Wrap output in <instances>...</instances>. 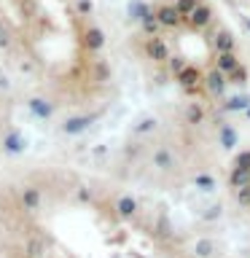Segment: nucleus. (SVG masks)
Returning <instances> with one entry per match:
<instances>
[{
  "mask_svg": "<svg viewBox=\"0 0 250 258\" xmlns=\"http://www.w3.org/2000/svg\"><path fill=\"white\" fill-rule=\"evenodd\" d=\"M250 108V97H245V94H237V97H229V100L223 102V110H247Z\"/></svg>",
  "mask_w": 250,
  "mask_h": 258,
  "instance_id": "19",
  "label": "nucleus"
},
{
  "mask_svg": "<svg viewBox=\"0 0 250 258\" xmlns=\"http://www.w3.org/2000/svg\"><path fill=\"white\" fill-rule=\"evenodd\" d=\"M159 126V121L153 118V116H145V118H140L135 124V135H148V132H153V129Z\"/></svg>",
  "mask_w": 250,
  "mask_h": 258,
  "instance_id": "23",
  "label": "nucleus"
},
{
  "mask_svg": "<svg viewBox=\"0 0 250 258\" xmlns=\"http://www.w3.org/2000/svg\"><path fill=\"white\" fill-rule=\"evenodd\" d=\"M229 185L231 188H245V185H250V169H242V167H234L229 172Z\"/></svg>",
  "mask_w": 250,
  "mask_h": 258,
  "instance_id": "15",
  "label": "nucleus"
},
{
  "mask_svg": "<svg viewBox=\"0 0 250 258\" xmlns=\"http://www.w3.org/2000/svg\"><path fill=\"white\" fill-rule=\"evenodd\" d=\"M143 51H145V56H148L151 62H156V64H167V59H169V46H167V40L159 38V35L145 40Z\"/></svg>",
  "mask_w": 250,
  "mask_h": 258,
  "instance_id": "1",
  "label": "nucleus"
},
{
  "mask_svg": "<svg viewBox=\"0 0 250 258\" xmlns=\"http://www.w3.org/2000/svg\"><path fill=\"white\" fill-rule=\"evenodd\" d=\"M113 207H116V213L121 218H135L137 213H140V205H137V199L132 197V194H118Z\"/></svg>",
  "mask_w": 250,
  "mask_h": 258,
  "instance_id": "9",
  "label": "nucleus"
},
{
  "mask_svg": "<svg viewBox=\"0 0 250 258\" xmlns=\"http://www.w3.org/2000/svg\"><path fill=\"white\" fill-rule=\"evenodd\" d=\"M167 64H169V73H172V76L177 78V76H180V73L185 70V64H189V62H185L183 56H169Z\"/></svg>",
  "mask_w": 250,
  "mask_h": 258,
  "instance_id": "26",
  "label": "nucleus"
},
{
  "mask_svg": "<svg viewBox=\"0 0 250 258\" xmlns=\"http://www.w3.org/2000/svg\"><path fill=\"white\" fill-rule=\"evenodd\" d=\"M3 151H6V153H22V151H24V140H22L16 132L8 135L6 140H3Z\"/></svg>",
  "mask_w": 250,
  "mask_h": 258,
  "instance_id": "21",
  "label": "nucleus"
},
{
  "mask_svg": "<svg viewBox=\"0 0 250 258\" xmlns=\"http://www.w3.org/2000/svg\"><path fill=\"white\" fill-rule=\"evenodd\" d=\"M215 218H221V205L210 207V213H205V221H215Z\"/></svg>",
  "mask_w": 250,
  "mask_h": 258,
  "instance_id": "30",
  "label": "nucleus"
},
{
  "mask_svg": "<svg viewBox=\"0 0 250 258\" xmlns=\"http://www.w3.org/2000/svg\"><path fill=\"white\" fill-rule=\"evenodd\" d=\"M213 46H215V51L218 54H226V51H234L237 48V38H234V32L231 30H218L215 32V38H213Z\"/></svg>",
  "mask_w": 250,
  "mask_h": 258,
  "instance_id": "10",
  "label": "nucleus"
},
{
  "mask_svg": "<svg viewBox=\"0 0 250 258\" xmlns=\"http://www.w3.org/2000/svg\"><path fill=\"white\" fill-rule=\"evenodd\" d=\"M226 81H229V84H234V86H245L247 81H250V73H247L245 64H239V68H234L229 76H226Z\"/></svg>",
  "mask_w": 250,
  "mask_h": 258,
  "instance_id": "18",
  "label": "nucleus"
},
{
  "mask_svg": "<svg viewBox=\"0 0 250 258\" xmlns=\"http://www.w3.org/2000/svg\"><path fill=\"white\" fill-rule=\"evenodd\" d=\"M226 76L218 68H210L207 73H205V81H202V86H205V92L210 94V97H221L223 92H226Z\"/></svg>",
  "mask_w": 250,
  "mask_h": 258,
  "instance_id": "4",
  "label": "nucleus"
},
{
  "mask_svg": "<svg viewBox=\"0 0 250 258\" xmlns=\"http://www.w3.org/2000/svg\"><path fill=\"white\" fill-rule=\"evenodd\" d=\"M30 110L35 113L38 118H48L54 108H51V105H46V100H32V102H30Z\"/></svg>",
  "mask_w": 250,
  "mask_h": 258,
  "instance_id": "24",
  "label": "nucleus"
},
{
  "mask_svg": "<svg viewBox=\"0 0 250 258\" xmlns=\"http://www.w3.org/2000/svg\"><path fill=\"white\" fill-rule=\"evenodd\" d=\"M194 185H197L199 191H215L218 180H215L213 172H199V175H194Z\"/></svg>",
  "mask_w": 250,
  "mask_h": 258,
  "instance_id": "16",
  "label": "nucleus"
},
{
  "mask_svg": "<svg viewBox=\"0 0 250 258\" xmlns=\"http://www.w3.org/2000/svg\"><path fill=\"white\" fill-rule=\"evenodd\" d=\"M237 199H239V205H250V185H245V188H239L237 191Z\"/></svg>",
  "mask_w": 250,
  "mask_h": 258,
  "instance_id": "29",
  "label": "nucleus"
},
{
  "mask_svg": "<svg viewBox=\"0 0 250 258\" xmlns=\"http://www.w3.org/2000/svg\"><path fill=\"white\" fill-rule=\"evenodd\" d=\"M194 253H197V258H213V255H215V242L207 239V237L197 239V245H194Z\"/></svg>",
  "mask_w": 250,
  "mask_h": 258,
  "instance_id": "17",
  "label": "nucleus"
},
{
  "mask_svg": "<svg viewBox=\"0 0 250 258\" xmlns=\"http://www.w3.org/2000/svg\"><path fill=\"white\" fill-rule=\"evenodd\" d=\"M100 118V113H89V116H73V118H68L62 124V132L65 135H78V132H84V129H89L92 126V121H97Z\"/></svg>",
  "mask_w": 250,
  "mask_h": 258,
  "instance_id": "8",
  "label": "nucleus"
},
{
  "mask_svg": "<svg viewBox=\"0 0 250 258\" xmlns=\"http://www.w3.org/2000/svg\"><path fill=\"white\" fill-rule=\"evenodd\" d=\"M24 250H27V258H43V253H46V245H43L40 239L30 237V239H27V245H24Z\"/></svg>",
  "mask_w": 250,
  "mask_h": 258,
  "instance_id": "22",
  "label": "nucleus"
},
{
  "mask_svg": "<svg viewBox=\"0 0 250 258\" xmlns=\"http://www.w3.org/2000/svg\"><path fill=\"white\" fill-rule=\"evenodd\" d=\"M210 22H213V6H210V3H199L197 11L189 16L185 27H189V30H205Z\"/></svg>",
  "mask_w": 250,
  "mask_h": 258,
  "instance_id": "6",
  "label": "nucleus"
},
{
  "mask_svg": "<svg viewBox=\"0 0 250 258\" xmlns=\"http://www.w3.org/2000/svg\"><path fill=\"white\" fill-rule=\"evenodd\" d=\"M78 199H81V202H89V199H92V194H89L86 188H81V191H78Z\"/></svg>",
  "mask_w": 250,
  "mask_h": 258,
  "instance_id": "31",
  "label": "nucleus"
},
{
  "mask_svg": "<svg viewBox=\"0 0 250 258\" xmlns=\"http://www.w3.org/2000/svg\"><path fill=\"white\" fill-rule=\"evenodd\" d=\"M239 64H242V62H239V56L234 54V51H226V54H218V56H215V68L221 70L223 76H229V73H231L234 68H239Z\"/></svg>",
  "mask_w": 250,
  "mask_h": 258,
  "instance_id": "14",
  "label": "nucleus"
},
{
  "mask_svg": "<svg viewBox=\"0 0 250 258\" xmlns=\"http://www.w3.org/2000/svg\"><path fill=\"white\" fill-rule=\"evenodd\" d=\"M151 161H153V167H156V169H175L177 159H175V151H172V145H159V148L153 151Z\"/></svg>",
  "mask_w": 250,
  "mask_h": 258,
  "instance_id": "7",
  "label": "nucleus"
},
{
  "mask_svg": "<svg viewBox=\"0 0 250 258\" xmlns=\"http://www.w3.org/2000/svg\"><path fill=\"white\" fill-rule=\"evenodd\" d=\"M218 140H221V148L231 151V148H237V143H239V132L231 124H223L218 129Z\"/></svg>",
  "mask_w": 250,
  "mask_h": 258,
  "instance_id": "12",
  "label": "nucleus"
},
{
  "mask_svg": "<svg viewBox=\"0 0 250 258\" xmlns=\"http://www.w3.org/2000/svg\"><path fill=\"white\" fill-rule=\"evenodd\" d=\"M76 8H78V14H81V16H92V11H94V3H92V0H78Z\"/></svg>",
  "mask_w": 250,
  "mask_h": 258,
  "instance_id": "27",
  "label": "nucleus"
},
{
  "mask_svg": "<svg viewBox=\"0 0 250 258\" xmlns=\"http://www.w3.org/2000/svg\"><path fill=\"white\" fill-rule=\"evenodd\" d=\"M78 40H81V46H84L86 51L97 54V51H100V48L105 46V32H102L100 27H94V24H89V27H84V30H81Z\"/></svg>",
  "mask_w": 250,
  "mask_h": 258,
  "instance_id": "3",
  "label": "nucleus"
},
{
  "mask_svg": "<svg viewBox=\"0 0 250 258\" xmlns=\"http://www.w3.org/2000/svg\"><path fill=\"white\" fill-rule=\"evenodd\" d=\"M205 108H202L199 102H185V110H183V118H185V124H191V126H199L202 121H205Z\"/></svg>",
  "mask_w": 250,
  "mask_h": 258,
  "instance_id": "13",
  "label": "nucleus"
},
{
  "mask_svg": "<svg viewBox=\"0 0 250 258\" xmlns=\"http://www.w3.org/2000/svg\"><path fill=\"white\" fill-rule=\"evenodd\" d=\"M234 167H242V169H250V151H242L237 159H234Z\"/></svg>",
  "mask_w": 250,
  "mask_h": 258,
  "instance_id": "28",
  "label": "nucleus"
},
{
  "mask_svg": "<svg viewBox=\"0 0 250 258\" xmlns=\"http://www.w3.org/2000/svg\"><path fill=\"white\" fill-rule=\"evenodd\" d=\"M11 40H14L11 27H8L6 19H0V48H8V46H11Z\"/></svg>",
  "mask_w": 250,
  "mask_h": 258,
  "instance_id": "25",
  "label": "nucleus"
},
{
  "mask_svg": "<svg viewBox=\"0 0 250 258\" xmlns=\"http://www.w3.org/2000/svg\"><path fill=\"white\" fill-rule=\"evenodd\" d=\"M177 81H180L185 89H189V86H199L202 81H205V73H202L197 64H185V70L177 76Z\"/></svg>",
  "mask_w": 250,
  "mask_h": 258,
  "instance_id": "11",
  "label": "nucleus"
},
{
  "mask_svg": "<svg viewBox=\"0 0 250 258\" xmlns=\"http://www.w3.org/2000/svg\"><path fill=\"white\" fill-rule=\"evenodd\" d=\"M153 14H156V22L161 24V30H175V27L183 24V16L177 14L175 3H161Z\"/></svg>",
  "mask_w": 250,
  "mask_h": 258,
  "instance_id": "2",
  "label": "nucleus"
},
{
  "mask_svg": "<svg viewBox=\"0 0 250 258\" xmlns=\"http://www.w3.org/2000/svg\"><path fill=\"white\" fill-rule=\"evenodd\" d=\"M197 6H199V0H175V8H177V14L183 16V24L189 22V16L197 11Z\"/></svg>",
  "mask_w": 250,
  "mask_h": 258,
  "instance_id": "20",
  "label": "nucleus"
},
{
  "mask_svg": "<svg viewBox=\"0 0 250 258\" xmlns=\"http://www.w3.org/2000/svg\"><path fill=\"white\" fill-rule=\"evenodd\" d=\"M19 202H22V210H27V213H38L40 205H43V194H40L38 185H24L22 194H19Z\"/></svg>",
  "mask_w": 250,
  "mask_h": 258,
  "instance_id": "5",
  "label": "nucleus"
},
{
  "mask_svg": "<svg viewBox=\"0 0 250 258\" xmlns=\"http://www.w3.org/2000/svg\"><path fill=\"white\" fill-rule=\"evenodd\" d=\"M245 113H247V118H250V108H247V110H245Z\"/></svg>",
  "mask_w": 250,
  "mask_h": 258,
  "instance_id": "32",
  "label": "nucleus"
}]
</instances>
